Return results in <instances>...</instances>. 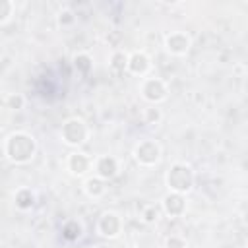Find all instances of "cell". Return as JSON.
<instances>
[{
  "label": "cell",
  "instance_id": "obj_1",
  "mask_svg": "<svg viewBox=\"0 0 248 248\" xmlns=\"http://www.w3.org/2000/svg\"><path fill=\"white\" fill-rule=\"evenodd\" d=\"M2 151L6 155L8 161L16 163V165H25L29 163L35 153H37V141L31 134L25 132H14L4 140Z\"/></svg>",
  "mask_w": 248,
  "mask_h": 248
},
{
  "label": "cell",
  "instance_id": "obj_2",
  "mask_svg": "<svg viewBox=\"0 0 248 248\" xmlns=\"http://www.w3.org/2000/svg\"><path fill=\"white\" fill-rule=\"evenodd\" d=\"M165 180H167V186H169L170 192H176V194L184 196L194 186V170L186 163H174L167 170Z\"/></svg>",
  "mask_w": 248,
  "mask_h": 248
},
{
  "label": "cell",
  "instance_id": "obj_3",
  "mask_svg": "<svg viewBox=\"0 0 248 248\" xmlns=\"http://www.w3.org/2000/svg\"><path fill=\"white\" fill-rule=\"evenodd\" d=\"M60 136H62L64 143H68V145H81L87 140V126L81 118H76V116L68 118L62 124Z\"/></svg>",
  "mask_w": 248,
  "mask_h": 248
},
{
  "label": "cell",
  "instance_id": "obj_4",
  "mask_svg": "<svg viewBox=\"0 0 248 248\" xmlns=\"http://www.w3.org/2000/svg\"><path fill=\"white\" fill-rule=\"evenodd\" d=\"M134 157L143 167H153L161 159V145L155 140H141L134 147Z\"/></svg>",
  "mask_w": 248,
  "mask_h": 248
},
{
  "label": "cell",
  "instance_id": "obj_5",
  "mask_svg": "<svg viewBox=\"0 0 248 248\" xmlns=\"http://www.w3.org/2000/svg\"><path fill=\"white\" fill-rule=\"evenodd\" d=\"M167 93H169L167 91V85L159 78H145L143 83H141V97L147 103H151V105H157V103L165 101L167 99Z\"/></svg>",
  "mask_w": 248,
  "mask_h": 248
},
{
  "label": "cell",
  "instance_id": "obj_6",
  "mask_svg": "<svg viewBox=\"0 0 248 248\" xmlns=\"http://www.w3.org/2000/svg\"><path fill=\"white\" fill-rule=\"evenodd\" d=\"M190 46H192V39L182 31H172L165 37V48L174 56H184L190 50Z\"/></svg>",
  "mask_w": 248,
  "mask_h": 248
},
{
  "label": "cell",
  "instance_id": "obj_7",
  "mask_svg": "<svg viewBox=\"0 0 248 248\" xmlns=\"http://www.w3.org/2000/svg\"><path fill=\"white\" fill-rule=\"evenodd\" d=\"M120 229H122V221H120V217L114 211H105L99 217L97 231H99L101 236H105V238H116L120 234Z\"/></svg>",
  "mask_w": 248,
  "mask_h": 248
},
{
  "label": "cell",
  "instance_id": "obj_8",
  "mask_svg": "<svg viewBox=\"0 0 248 248\" xmlns=\"http://www.w3.org/2000/svg\"><path fill=\"white\" fill-rule=\"evenodd\" d=\"M95 174L103 180H110L118 174V161L110 155H101L95 161Z\"/></svg>",
  "mask_w": 248,
  "mask_h": 248
},
{
  "label": "cell",
  "instance_id": "obj_9",
  "mask_svg": "<svg viewBox=\"0 0 248 248\" xmlns=\"http://www.w3.org/2000/svg\"><path fill=\"white\" fill-rule=\"evenodd\" d=\"M186 209V200L182 194H176V192H169L165 198H163V211L169 215V217H180Z\"/></svg>",
  "mask_w": 248,
  "mask_h": 248
},
{
  "label": "cell",
  "instance_id": "obj_10",
  "mask_svg": "<svg viewBox=\"0 0 248 248\" xmlns=\"http://www.w3.org/2000/svg\"><path fill=\"white\" fill-rule=\"evenodd\" d=\"M151 68V60L143 50H136L130 54V62H128V72L134 76H145Z\"/></svg>",
  "mask_w": 248,
  "mask_h": 248
},
{
  "label": "cell",
  "instance_id": "obj_11",
  "mask_svg": "<svg viewBox=\"0 0 248 248\" xmlns=\"http://www.w3.org/2000/svg\"><path fill=\"white\" fill-rule=\"evenodd\" d=\"M66 165H68V170H70L72 174L81 176L83 172L89 170V167H91V159H89L85 153H81V151H72V153L68 155Z\"/></svg>",
  "mask_w": 248,
  "mask_h": 248
},
{
  "label": "cell",
  "instance_id": "obj_12",
  "mask_svg": "<svg viewBox=\"0 0 248 248\" xmlns=\"http://www.w3.org/2000/svg\"><path fill=\"white\" fill-rule=\"evenodd\" d=\"M83 190H85V194H87L89 198H101V196L105 194V180L95 174V176H91V178L85 180Z\"/></svg>",
  "mask_w": 248,
  "mask_h": 248
},
{
  "label": "cell",
  "instance_id": "obj_13",
  "mask_svg": "<svg viewBox=\"0 0 248 248\" xmlns=\"http://www.w3.org/2000/svg\"><path fill=\"white\" fill-rule=\"evenodd\" d=\"M16 207L21 209V211H27L35 205V194L29 190V188H21L16 192Z\"/></svg>",
  "mask_w": 248,
  "mask_h": 248
},
{
  "label": "cell",
  "instance_id": "obj_14",
  "mask_svg": "<svg viewBox=\"0 0 248 248\" xmlns=\"http://www.w3.org/2000/svg\"><path fill=\"white\" fill-rule=\"evenodd\" d=\"M128 62H130V54L124 50H114L110 54V68L116 72H124L128 70Z\"/></svg>",
  "mask_w": 248,
  "mask_h": 248
},
{
  "label": "cell",
  "instance_id": "obj_15",
  "mask_svg": "<svg viewBox=\"0 0 248 248\" xmlns=\"http://www.w3.org/2000/svg\"><path fill=\"white\" fill-rule=\"evenodd\" d=\"M74 66L78 68V72L87 74V72L93 68V60H91V56H89V54L79 52V54H76V56H74Z\"/></svg>",
  "mask_w": 248,
  "mask_h": 248
},
{
  "label": "cell",
  "instance_id": "obj_16",
  "mask_svg": "<svg viewBox=\"0 0 248 248\" xmlns=\"http://www.w3.org/2000/svg\"><path fill=\"white\" fill-rule=\"evenodd\" d=\"M79 234H81V227L78 221H68L62 227V236L66 240H76V238H79Z\"/></svg>",
  "mask_w": 248,
  "mask_h": 248
},
{
  "label": "cell",
  "instance_id": "obj_17",
  "mask_svg": "<svg viewBox=\"0 0 248 248\" xmlns=\"http://www.w3.org/2000/svg\"><path fill=\"white\" fill-rule=\"evenodd\" d=\"M23 105H25V99H23V95H19V93H8V95L4 97V107H6V108L19 110V108H23Z\"/></svg>",
  "mask_w": 248,
  "mask_h": 248
},
{
  "label": "cell",
  "instance_id": "obj_18",
  "mask_svg": "<svg viewBox=\"0 0 248 248\" xmlns=\"http://www.w3.org/2000/svg\"><path fill=\"white\" fill-rule=\"evenodd\" d=\"M14 2L12 0H4V2H0V23L2 25H6L10 19H12V16H14Z\"/></svg>",
  "mask_w": 248,
  "mask_h": 248
},
{
  "label": "cell",
  "instance_id": "obj_19",
  "mask_svg": "<svg viewBox=\"0 0 248 248\" xmlns=\"http://www.w3.org/2000/svg\"><path fill=\"white\" fill-rule=\"evenodd\" d=\"M157 219H159V209H157L155 205H147V207L141 211V221H143L145 225H153V223H157Z\"/></svg>",
  "mask_w": 248,
  "mask_h": 248
},
{
  "label": "cell",
  "instance_id": "obj_20",
  "mask_svg": "<svg viewBox=\"0 0 248 248\" xmlns=\"http://www.w3.org/2000/svg\"><path fill=\"white\" fill-rule=\"evenodd\" d=\"M161 120V110L157 107H147L143 110V122L145 124H157Z\"/></svg>",
  "mask_w": 248,
  "mask_h": 248
},
{
  "label": "cell",
  "instance_id": "obj_21",
  "mask_svg": "<svg viewBox=\"0 0 248 248\" xmlns=\"http://www.w3.org/2000/svg\"><path fill=\"white\" fill-rule=\"evenodd\" d=\"M165 248H186V240L178 234H170L165 240Z\"/></svg>",
  "mask_w": 248,
  "mask_h": 248
},
{
  "label": "cell",
  "instance_id": "obj_22",
  "mask_svg": "<svg viewBox=\"0 0 248 248\" xmlns=\"http://www.w3.org/2000/svg\"><path fill=\"white\" fill-rule=\"evenodd\" d=\"M76 21V17H74V12L72 10H62L60 14H58V23L60 25H70V23H74Z\"/></svg>",
  "mask_w": 248,
  "mask_h": 248
}]
</instances>
